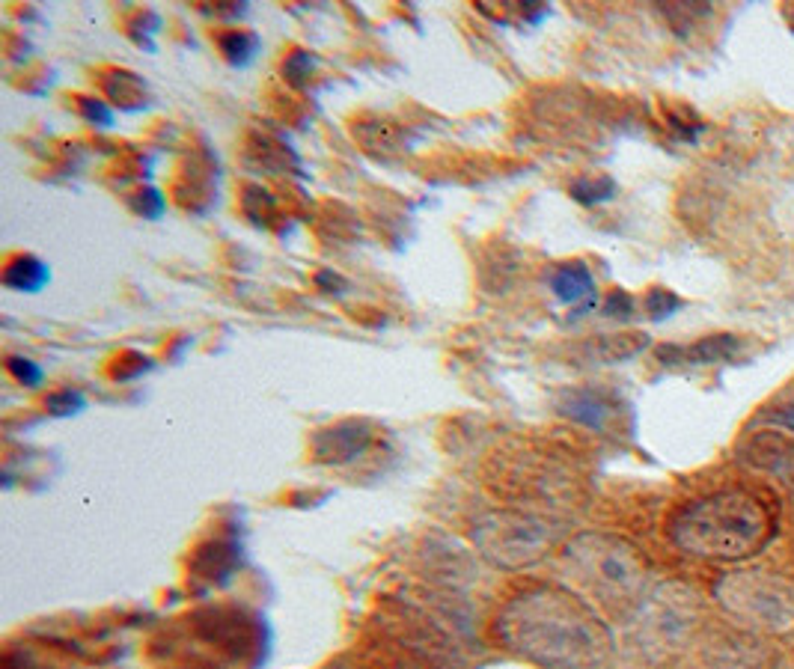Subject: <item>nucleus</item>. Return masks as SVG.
Here are the masks:
<instances>
[{
	"label": "nucleus",
	"mask_w": 794,
	"mask_h": 669,
	"mask_svg": "<svg viewBox=\"0 0 794 669\" xmlns=\"http://www.w3.org/2000/svg\"><path fill=\"white\" fill-rule=\"evenodd\" d=\"M105 93H108V99L114 102L119 111H140V108L149 105V90H146V84H143L134 72H125V69H119V72H111V75H108V81H105Z\"/></svg>",
	"instance_id": "obj_13"
},
{
	"label": "nucleus",
	"mask_w": 794,
	"mask_h": 669,
	"mask_svg": "<svg viewBox=\"0 0 794 669\" xmlns=\"http://www.w3.org/2000/svg\"><path fill=\"white\" fill-rule=\"evenodd\" d=\"M601 313L607 319H631L634 316V298L625 292V289H613L604 304H601Z\"/></svg>",
	"instance_id": "obj_22"
},
{
	"label": "nucleus",
	"mask_w": 794,
	"mask_h": 669,
	"mask_svg": "<svg viewBox=\"0 0 794 669\" xmlns=\"http://www.w3.org/2000/svg\"><path fill=\"white\" fill-rule=\"evenodd\" d=\"M679 307H681V298L676 292H670V289L655 286V289H649V295H646V313H649L652 322H664V319L676 316Z\"/></svg>",
	"instance_id": "obj_17"
},
{
	"label": "nucleus",
	"mask_w": 794,
	"mask_h": 669,
	"mask_svg": "<svg viewBox=\"0 0 794 669\" xmlns=\"http://www.w3.org/2000/svg\"><path fill=\"white\" fill-rule=\"evenodd\" d=\"M747 458L777 476H794V414L774 411L762 420V429H750Z\"/></svg>",
	"instance_id": "obj_6"
},
{
	"label": "nucleus",
	"mask_w": 794,
	"mask_h": 669,
	"mask_svg": "<svg viewBox=\"0 0 794 669\" xmlns=\"http://www.w3.org/2000/svg\"><path fill=\"white\" fill-rule=\"evenodd\" d=\"M571 574L604 604L631 607L646 595L649 562L625 539L610 533H580L566 545Z\"/></svg>",
	"instance_id": "obj_3"
},
{
	"label": "nucleus",
	"mask_w": 794,
	"mask_h": 669,
	"mask_svg": "<svg viewBox=\"0 0 794 669\" xmlns=\"http://www.w3.org/2000/svg\"><path fill=\"white\" fill-rule=\"evenodd\" d=\"M369 446H372V429L366 423H357V420H345L340 426L322 429L313 438L316 458L328 461V464H348V461L360 458Z\"/></svg>",
	"instance_id": "obj_8"
},
{
	"label": "nucleus",
	"mask_w": 794,
	"mask_h": 669,
	"mask_svg": "<svg viewBox=\"0 0 794 669\" xmlns=\"http://www.w3.org/2000/svg\"><path fill=\"white\" fill-rule=\"evenodd\" d=\"M218 45H221V51H224L229 63L241 69V66H250V60L256 57L259 36L250 33V30H227V33H221Z\"/></svg>",
	"instance_id": "obj_14"
},
{
	"label": "nucleus",
	"mask_w": 794,
	"mask_h": 669,
	"mask_svg": "<svg viewBox=\"0 0 794 669\" xmlns=\"http://www.w3.org/2000/svg\"><path fill=\"white\" fill-rule=\"evenodd\" d=\"M313 66H316V57L310 51H295L286 57L283 63V78L292 84V87H304L313 75Z\"/></svg>",
	"instance_id": "obj_19"
},
{
	"label": "nucleus",
	"mask_w": 794,
	"mask_h": 669,
	"mask_svg": "<svg viewBox=\"0 0 794 669\" xmlns=\"http://www.w3.org/2000/svg\"><path fill=\"white\" fill-rule=\"evenodd\" d=\"M116 360H119V363H116L114 375L119 381L137 378V375H143L146 369H152V360L143 357V354H125V357H116Z\"/></svg>",
	"instance_id": "obj_23"
},
{
	"label": "nucleus",
	"mask_w": 794,
	"mask_h": 669,
	"mask_svg": "<svg viewBox=\"0 0 794 669\" xmlns=\"http://www.w3.org/2000/svg\"><path fill=\"white\" fill-rule=\"evenodd\" d=\"M48 280H51V268L33 253H21L9 259V265L3 268V286L12 292H42Z\"/></svg>",
	"instance_id": "obj_12"
},
{
	"label": "nucleus",
	"mask_w": 794,
	"mask_h": 669,
	"mask_svg": "<svg viewBox=\"0 0 794 669\" xmlns=\"http://www.w3.org/2000/svg\"><path fill=\"white\" fill-rule=\"evenodd\" d=\"M78 111H81V116H84L90 125H99V128H114V108H111L105 99L81 96V99H78Z\"/></svg>",
	"instance_id": "obj_20"
},
{
	"label": "nucleus",
	"mask_w": 794,
	"mask_h": 669,
	"mask_svg": "<svg viewBox=\"0 0 794 669\" xmlns=\"http://www.w3.org/2000/svg\"><path fill=\"white\" fill-rule=\"evenodd\" d=\"M560 414H566L571 423L586 426L592 432H613L619 423L622 405L604 390L583 387V390H568L560 399Z\"/></svg>",
	"instance_id": "obj_7"
},
{
	"label": "nucleus",
	"mask_w": 794,
	"mask_h": 669,
	"mask_svg": "<svg viewBox=\"0 0 794 669\" xmlns=\"http://www.w3.org/2000/svg\"><path fill=\"white\" fill-rule=\"evenodd\" d=\"M45 408L51 417H75L87 408V396L81 390H72V387H63V390H54L48 399H45Z\"/></svg>",
	"instance_id": "obj_16"
},
{
	"label": "nucleus",
	"mask_w": 794,
	"mask_h": 669,
	"mask_svg": "<svg viewBox=\"0 0 794 669\" xmlns=\"http://www.w3.org/2000/svg\"><path fill=\"white\" fill-rule=\"evenodd\" d=\"M741 351V339L735 334H714L690 342V345H664L658 348V360L664 366H711V363H726L732 357H738Z\"/></svg>",
	"instance_id": "obj_9"
},
{
	"label": "nucleus",
	"mask_w": 794,
	"mask_h": 669,
	"mask_svg": "<svg viewBox=\"0 0 794 669\" xmlns=\"http://www.w3.org/2000/svg\"><path fill=\"white\" fill-rule=\"evenodd\" d=\"M777 521L768 506L741 488L705 494L670 518L667 533L681 554L708 562L753 557L774 539Z\"/></svg>",
	"instance_id": "obj_2"
},
{
	"label": "nucleus",
	"mask_w": 794,
	"mask_h": 669,
	"mask_svg": "<svg viewBox=\"0 0 794 669\" xmlns=\"http://www.w3.org/2000/svg\"><path fill=\"white\" fill-rule=\"evenodd\" d=\"M473 545L482 557H488L500 568H524L533 565L554 548L560 530L539 515L518 512V509H494L473 521Z\"/></svg>",
	"instance_id": "obj_4"
},
{
	"label": "nucleus",
	"mask_w": 794,
	"mask_h": 669,
	"mask_svg": "<svg viewBox=\"0 0 794 669\" xmlns=\"http://www.w3.org/2000/svg\"><path fill=\"white\" fill-rule=\"evenodd\" d=\"M717 601L756 628L783 631L794 625V586L783 577L735 571L717 580Z\"/></svg>",
	"instance_id": "obj_5"
},
{
	"label": "nucleus",
	"mask_w": 794,
	"mask_h": 669,
	"mask_svg": "<svg viewBox=\"0 0 794 669\" xmlns=\"http://www.w3.org/2000/svg\"><path fill=\"white\" fill-rule=\"evenodd\" d=\"M571 197L580 206H601L616 197V182L610 176H583L571 182Z\"/></svg>",
	"instance_id": "obj_15"
},
{
	"label": "nucleus",
	"mask_w": 794,
	"mask_h": 669,
	"mask_svg": "<svg viewBox=\"0 0 794 669\" xmlns=\"http://www.w3.org/2000/svg\"><path fill=\"white\" fill-rule=\"evenodd\" d=\"M131 209L137 212V215H143V218H161L164 215V209H167V200H164V194L161 191H155V188H143V191H137L134 197H131Z\"/></svg>",
	"instance_id": "obj_21"
},
{
	"label": "nucleus",
	"mask_w": 794,
	"mask_h": 669,
	"mask_svg": "<svg viewBox=\"0 0 794 669\" xmlns=\"http://www.w3.org/2000/svg\"><path fill=\"white\" fill-rule=\"evenodd\" d=\"M649 336L646 334H610L595 336L583 345V357L592 363H622L646 351Z\"/></svg>",
	"instance_id": "obj_11"
},
{
	"label": "nucleus",
	"mask_w": 794,
	"mask_h": 669,
	"mask_svg": "<svg viewBox=\"0 0 794 669\" xmlns=\"http://www.w3.org/2000/svg\"><path fill=\"white\" fill-rule=\"evenodd\" d=\"M551 289L557 295L560 304L571 307L577 316L589 313L598 304V289H595V277L583 262H563L554 274H551Z\"/></svg>",
	"instance_id": "obj_10"
},
{
	"label": "nucleus",
	"mask_w": 794,
	"mask_h": 669,
	"mask_svg": "<svg viewBox=\"0 0 794 669\" xmlns=\"http://www.w3.org/2000/svg\"><path fill=\"white\" fill-rule=\"evenodd\" d=\"M6 372H9L18 384H24V387H39V384L45 381V369H42L36 360L21 357V354H12V357L6 360Z\"/></svg>",
	"instance_id": "obj_18"
},
{
	"label": "nucleus",
	"mask_w": 794,
	"mask_h": 669,
	"mask_svg": "<svg viewBox=\"0 0 794 669\" xmlns=\"http://www.w3.org/2000/svg\"><path fill=\"white\" fill-rule=\"evenodd\" d=\"M494 634L512 655L545 669H601L613 655V634L595 607L554 583L512 595Z\"/></svg>",
	"instance_id": "obj_1"
}]
</instances>
